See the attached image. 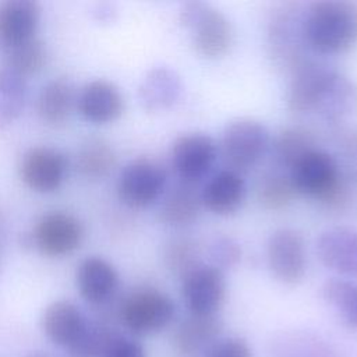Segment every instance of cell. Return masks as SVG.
<instances>
[{"mask_svg": "<svg viewBox=\"0 0 357 357\" xmlns=\"http://www.w3.org/2000/svg\"><path fill=\"white\" fill-rule=\"evenodd\" d=\"M303 35L307 49L319 54L347 52L357 43V3L314 1L304 10Z\"/></svg>", "mask_w": 357, "mask_h": 357, "instance_id": "cell-1", "label": "cell"}, {"mask_svg": "<svg viewBox=\"0 0 357 357\" xmlns=\"http://www.w3.org/2000/svg\"><path fill=\"white\" fill-rule=\"evenodd\" d=\"M178 21L190 32L192 47L199 56L215 60L223 57L231 47V24L209 3H184L178 11Z\"/></svg>", "mask_w": 357, "mask_h": 357, "instance_id": "cell-2", "label": "cell"}, {"mask_svg": "<svg viewBox=\"0 0 357 357\" xmlns=\"http://www.w3.org/2000/svg\"><path fill=\"white\" fill-rule=\"evenodd\" d=\"M176 315L174 301L163 291L141 287L127 294L120 307L121 324L134 335H153L167 328Z\"/></svg>", "mask_w": 357, "mask_h": 357, "instance_id": "cell-3", "label": "cell"}, {"mask_svg": "<svg viewBox=\"0 0 357 357\" xmlns=\"http://www.w3.org/2000/svg\"><path fill=\"white\" fill-rule=\"evenodd\" d=\"M220 145L229 169L240 173L264 158L271 148V132L259 120L238 117L225 127Z\"/></svg>", "mask_w": 357, "mask_h": 357, "instance_id": "cell-4", "label": "cell"}, {"mask_svg": "<svg viewBox=\"0 0 357 357\" xmlns=\"http://www.w3.org/2000/svg\"><path fill=\"white\" fill-rule=\"evenodd\" d=\"M287 174L296 194L315 198L321 204L344 178L336 159L319 148L300 156L287 170Z\"/></svg>", "mask_w": 357, "mask_h": 357, "instance_id": "cell-5", "label": "cell"}, {"mask_svg": "<svg viewBox=\"0 0 357 357\" xmlns=\"http://www.w3.org/2000/svg\"><path fill=\"white\" fill-rule=\"evenodd\" d=\"M304 11L296 4H283L272 14L269 21L268 42L273 61L293 73L308 61L304 56L307 49L303 35Z\"/></svg>", "mask_w": 357, "mask_h": 357, "instance_id": "cell-6", "label": "cell"}, {"mask_svg": "<svg viewBox=\"0 0 357 357\" xmlns=\"http://www.w3.org/2000/svg\"><path fill=\"white\" fill-rule=\"evenodd\" d=\"M166 181V172L159 163L148 158H138L128 162L120 172L117 195L127 206L145 208L160 198Z\"/></svg>", "mask_w": 357, "mask_h": 357, "instance_id": "cell-7", "label": "cell"}, {"mask_svg": "<svg viewBox=\"0 0 357 357\" xmlns=\"http://www.w3.org/2000/svg\"><path fill=\"white\" fill-rule=\"evenodd\" d=\"M181 297L191 315L213 317L226 298V279L222 269L198 264L181 278Z\"/></svg>", "mask_w": 357, "mask_h": 357, "instance_id": "cell-8", "label": "cell"}, {"mask_svg": "<svg viewBox=\"0 0 357 357\" xmlns=\"http://www.w3.org/2000/svg\"><path fill=\"white\" fill-rule=\"evenodd\" d=\"M84 233V226L77 216L64 211H52L38 219L31 240L40 254L61 258L81 245Z\"/></svg>", "mask_w": 357, "mask_h": 357, "instance_id": "cell-9", "label": "cell"}, {"mask_svg": "<svg viewBox=\"0 0 357 357\" xmlns=\"http://www.w3.org/2000/svg\"><path fill=\"white\" fill-rule=\"evenodd\" d=\"M269 271L283 284H297L307 271L305 241L301 233L291 227L276 229L266 243Z\"/></svg>", "mask_w": 357, "mask_h": 357, "instance_id": "cell-10", "label": "cell"}, {"mask_svg": "<svg viewBox=\"0 0 357 357\" xmlns=\"http://www.w3.org/2000/svg\"><path fill=\"white\" fill-rule=\"evenodd\" d=\"M218 145L205 132L178 135L172 146V165L180 181L197 184L212 169L218 159Z\"/></svg>", "mask_w": 357, "mask_h": 357, "instance_id": "cell-11", "label": "cell"}, {"mask_svg": "<svg viewBox=\"0 0 357 357\" xmlns=\"http://www.w3.org/2000/svg\"><path fill=\"white\" fill-rule=\"evenodd\" d=\"M68 170L66 155L52 146H32L21 158L18 172L22 183L32 191L49 194L61 187Z\"/></svg>", "mask_w": 357, "mask_h": 357, "instance_id": "cell-12", "label": "cell"}, {"mask_svg": "<svg viewBox=\"0 0 357 357\" xmlns=\"http://www.w3.org/2000/svg\"><path fill=\"white\" fill-rule=\"evenodd\" d=\"M317 254L328 269L357 276V230L344 226L326 229L317 238Z\"/></svg>", "mask_w": 357, "mask_h": 357, "instance_id": "cell-13", "label": "cell"}, {"mask_svg": "<svg viewBox=\"0 0 357 357\" xmlns=\"http://www.w3.org/2000/svg\"><path fill=\"white\" fill-rule=\"evenodd\" d=\"M77 107L86 121L107 124L123 114L124 98L113 82L93 79L82 86L77 98Z\"/></svg>", "mask_w": 357, "mask_h": 357, "instance_id": "cell-14", "label": "cell"}, {"mask_svg": "<svg viewBox=\"0 0 357 357\" xmlns=\"http://www.w3.org/2000/svg\"><path fill=\"white\" fill-rule=\"evenodd\" d=\"M89 326L85 314L68 300H57L46 307L42 315V329L56 346L73 347Z\"/></svg>", "mask_w": 357, "mask_h": 357, "instance_id": "cell-15", "label": "cell"}, {"mask_svg": "<svg viewBox=\"0 0 357 357\" xmlns=\"http://www.w3.org/2000/svg\"><path fill=\"white\" fill-rule=\"evenodd\" d=\"M75 283L81 297L86 303L102 305L116 293L119 287V273L105 258L91 255L78 264Z\"/></svg>", "mask_w": 357, "mask_h": 357, "instance_id": "cell-16", "label": "cell"}, {"mask_svg": "<svg viewBox=\"0 0 357 357\" xmlns=\"http://www.w3.org/2000/svg\"><path fill=\"white\" fill-rule=\"evenodd\" d=\"M247 184L241 174L231 169L216 172L201 190L202 205L215 215L227 216L237 212L244 204Z\"/></svg>", "mask_w": 357, "mask_h": 357, "instance_id": "cell-17", "label": "cell"}, {"mask_svg": "<svg viewBox=\"0 0 357 357\" xmlns=\"http://www.w3.org/2000/svg\"><path fill=\"white\" fill-rule=\"evenodd\" d=\"M357 110V84L332 70L315 100L312 113L328 123H340Z\"/></svg>", "mask_w": 357, "mask_h": 357, "instance_id": "cell-18", "label": "cell"}, {"mask_svg": "<svg viewBox=\"0 0 357 357\" xmlns=\"http://www.w3.org/2000/svg\"><path fill=\"white\" fill-rule=\"evenodd\" d=\"M40 8L32 0L0 3V46L4 49L35 38Z\"/></svg>", "mask_w": 357, "mask_h": 357, "instance_id": "cell-19", "label": "cell"}, {"mask_svg": "<svg viewBox=\"0 0 357 357\" xmlns=\"http://www.w3.org/2000/svg\"><path fill=\"white\" fill-rule=\"evenodd\" d=\"M183 93L181 77L170 67L158 66L151 68L138 88L141 106L148 112L170 109Z\"/></svg>", "mask_w": 357, "mask_h": 357, "instance_id": "cell-20", "label": "cell"}, {"mask_svg": "<svg viewBox=\"0 0 357 357\" xmlns=\"http://www.w3.org/2000/svg\"><path fill=\"white\" fill-rule=\"evenodd\" d=\"M333 68L308 60L291 73L286 102L293 113H312L317 96Z\"/></svg>", "mask_w": 357, "mask_h": 357, "instance_id": "cell-21", "label": "cell"}, {"mask_svg": "<svg viewBox=\"0 0 357 357\" xmlns=\"http://www.w3.org/2000/svg\"><path fill=\"white\" fill-rule=\"evenodd\" d=\"M222 332V322L218 315H191L183 319L173 333V346L183 356H194L206 351Z\"/></svg>", "mask_w": 357, "mask_h": 357, "instance_id": "cell-22", "label": "cell"}, {"mask_svg": "<svg viewBox=\"0 0 357 357\" xmlns=\"http://www.w3.org/2000/svg\"><path fill=\"white\" fill-rule=\"evenodd\" d=\"M201 205V191L195 190V184L180 181L165 195L159 219L167 226L184 227L197 219Z\"/></svg>", "mask_w": 357, "mask_h": 357, "instance_id": "cell-23", "label": "cell"}, {"mask_svg": "<svg viewBox=\"0 0 357 357\" xmlns=\"http://www.w3.org/2000/svg\"><path fill=\"white\" fill-rule=\"evenodd\" d=\"M75 102L73 84L66 78H54L42 86L36 99L39 119L52 127L64 124Z\"/></svg>", "mask_w": 357, "mask_h": 357, "instance_id": "cell-24", "label": "cell"}, {"mask_svg": "<svg viewBox=\"0 0 357 357\" xmlns=\"http://www.w3.org/2000/svg\"><path fill=\"white\" fill-rule=\"evenodd\" d=\"M117 156L113 146L103 138L92 137L85 139L75 156L77 170L81 176L92 180L106 177L116 166Z\"/></svg>", "mask_w": 357, "mask_h": 357, "instance_id": "cell-25", "label": "cell"}, {"mask_svg": "<svg viewBox=\"0 0 357 357\" xmlns=\"http://www.w3.org/2000/svg\"><path fill=\"white\" fill-rule=\"evenodd\" d=\"M271 146L275 163L286 170H289L300 156L318 148L314 132L301 126H291L282 130Z\"/></svg>", "mask_w": 357, "mask_h": 357, "instance_id": "cell-26", "label": "cell"}, {"mask_svg": "<svg viewBox=\"0 0 357 357\" xmlns=\"http://www.w3.org/2000/svg\"><path fill=\"white\" fill-rule=\"evenodd\" d=\"M26 99V79L7 67L0 68V128L13 124Z\"/></svg>", "mask_w": 357, "mask_h": 357, "instance_id": "cell-27", "label": "cell"}, {"mask_svg": "<svg viewBox=\"0 0 357 357\" xmlns=\"http://www.w3.org/2000/svg\"><path fill=\"white\" fill-rule=\"evenodd\" d=\"M321 294L344 325L357 329V283L347 279H329L324 283Z\"/></svg>", "mask_w": 357, "mask_h": 357, "instance_id": "cell-28", "label": "cell"}, {"mask_svg": "<svg viewBox=\"0 0 357 357\" xmlns=\"http://www.w3.org/2000/svg\"><path fill=\"white\" fill-rule=\"evenodd\" d=\"M47 52L45 43L36 36L6 49V66L22 78L38 74L46 64Z\"/></svg>", "mask_w": 357, "mask_h": 357, "instance_id": "cell-29", "label": "cell"}, {"mask_svg": "<svg viewBox=\"0 0 357 357\" xmlns=\"http://www.w3.org/2000/svg\"><path fill=\"white\" fill-rule=\"evenodd\" d=\"M257 195L264 208L269 211H279L293 201L296 190L287 173L269 172L261 177Z\"/></svg>", "mask_w": 357, "mask_h": 357, "instance_id": "cell-30", "label": "cell"}, {"mask_svg": "<svg viewBox=\"0 0 357 357\" xmlns=\"http://www.w3.org/2000/svg\"><path fill=\"white\" fill-rule=\"evenodd\" d=\"M119 335L105 325L91 324L81 339L68 349L71 357H105Z\"/></svg>", "mask_w": 357, "mask_h": 357, "instance_id": "cell-31", "label": "cell"}, {"mask_svg": "<svg viewBox=\"0 0 357 357\" xmlns=\"http://www.w3.org/2000/svg\"><path fill=\"white\" fill-rule=\"evenodd\" d=\"M198 245L190 237L172 238L165 248L166 266L177 276L183 278L198 265Z\"/></svg>", "mask_w": 357, "mask_h": 357, "instance_id": "cell-32", "label": "cell"}, {"mask_svg": "<svg viewBox=\"0 0 357 357\" xmlns=\"http://www.w3.org/2000/svg\"><path fill=\"white\" fill-rule=\"evenodd\" d=\"M209 257L213 266L219 268V269H225V268H231L234 265H237V262L241 259V247L240 244L229 237V236H216L208 248Z\"/></svg>", "mask_w": 357, "mask_h": 357, "instance_id": "cell-33", "label": "cell"}, {"mask_svg": "<svg viewBox=\"0 0 357 357\" xmlns=\"http://www.w3.org/2000/svg\"><path fill=\"white\" fill-rule=\"evenodd\" d=\"M205 357H252L250 346L238 337L216 340L206 351Z\"/></svg>", "mask_w": 357, "mask_h": 357, "instance_id": "cell-34", "label": "cell"}, {"mask_svg": "<svg viewBox=\"0 0 357 357\" xmlns=\"http://www.w3.org/2000/svg\"><path fill=\"white\" fill-rule=\"evenodd\" d=\"M105 357H146V354L141 343L119 335L106 351Z\"/></svg>", "mask_w": 357, "mask_h": 357, "instance_id": "cell-35", "label": "cell"}, {"mask_svg": "<svg viewBox=\"0 0 357 357\" xmlns=\"http://www.w3.org/2000/svg\"><path fill=\"white\" fill-rule=\"evenodd\" d=\"M3 254H4V229H3V223L0 220V268H1Z\"/></svg>", "mask_w": 357, "mask_h": 357, "instance_id": "cell-36", "label": "cell"}, {"mask_svg": "<svg viewBox=\"0 0 357 357\" xmlns=\"http://www.w3.org/2000/svg\"><path fill=\"white\" fill-rule=\"evenodd\" d=\"M26 357H52L49 354H43V353H33V354H29Z\"/></svg>", "mask_w": 357, "mask_h": 357, "instance_id": "cell-37", "label": "cell"}]
</instances>
